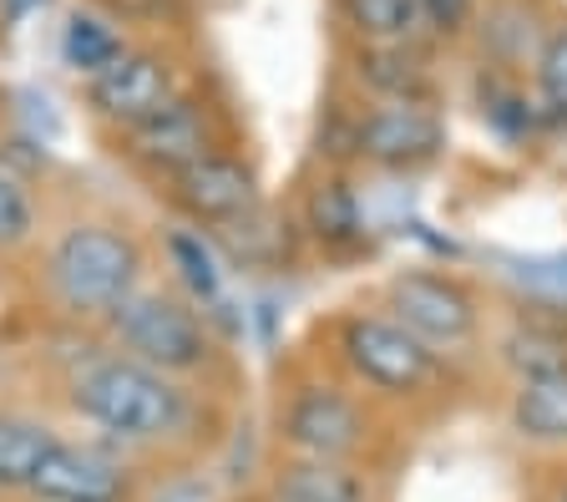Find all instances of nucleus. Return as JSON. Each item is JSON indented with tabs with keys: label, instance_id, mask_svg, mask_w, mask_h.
<instances>
[{
	"label": "nucleus",
	"instance_id": "nucleus-8",
	"mask_svg": "<svg viewBox=\"0 0 567 502\" xmlns=\"http://www.w3.org/2000/svg\"><path fill=\"white\" fill-rule=\"evenodd\" d=\"M177 92H183L177 66H173V57L157 47H127L112 66L86 76V107L102 122H112V127H132V122L153 117Z\"/></svg>",
	"mask_w": 567,
	"mask_h": 502
},
{
	"label": "nucleus",
	"instance_id": "nucleus-27",
	"mask_svg": "<svg viewBox=\"0 0 567 502\" xmlns=\"http://www.w3.org/2000/svg\"><path fill=\"white\" fill-rule=\"evenodd\" d=\"M563 502H567V492H563Z\"/></svg>",
	"mask_w": 567,
	"mask_h": 502
},
{
	"label": "nucleus",
	"instance_id": "nucleus-24",
	"mask_svg": "<svg viewBox=\"0 0 567 502\" xmlns=\"http://www.w3.org/2000/svg\"><path fill=\"white\" fill-rule=\"evenodd\" d=\"M415 6H421V25H431L436 37H461L476 21L482 0H415Z\"/></svg>",
	"mask_w": 567,
	"mask_h": 502
},
{
	"label": "nucleus",
	"instance_id": "nucleus-19",
	"mask_svg": "<svg viewBox=\"0 0 567 502\" xmlns=\"http://www.w3.org/2000/svg\"><path fill=\"white\" fill-rule=\"evenodd\" d=\"M502 360L517 376H547V371H567V335L543 330V325H517L502 340Z\"/></svg>",
	"mask_w": 567,
	"mask_h": 502
},
{
	"label": "nucleus",
	"instance_id": "nucleus-13",
	"mask_svg": "<svg viewBox=\"0 0 567 502\" xmlns=\"http://www.w3.org/2000/svg\"><path fill=\"white\" fill-rule=\"evenodd\" d=\"M274 502H370L365 478L350 462H330V457H284L269 478Z\"/></svg>",
	"mask_w": 567,
	"mask_h": 502
},
{
	"label": "nucleus",
	"instance_id": "nucleus-22",
	"mask_svg": "<svg viewBox=\"0 0 567 502\" xmlns=\"http://www.w3.org/2000/svg\"><path fill=\"white\" fill-rule=\"evenodd\" d=\"M35 239V198L25 178L0 163V254H21Z\"/></svg>",
	"mask_w": 567,
	"mask_h": 502
},
{
	"label": "nucleus",
	"instance_id": "nucleus-12",
	"mask_svg": "<svg viewBox=\"0 0 567 502\" xmlns=\"http://www.w3.org/2000/svg\"><path fill=\"white\" fill-rule=\"evenodd\" d=\"M354 82L375 102H431L436 76L411 41H360L354 47Z\"/></svg>",
	"mask_w": 567,
	"mask_h": 502
},
{
	"label": "nucleus",
	"instance_id": "nucleus-4",
	"mask_svg": "<svg viewBox=\"0 0 567 502\" xmlns=\"http://www.w3.org/2000/svg\"><path fill=\"white\" fill-rule=\"evenodd\" d=\"M340 356L354 381L385 396H415L436 376V346H425L395 315H350L340 325Z\"/></svg>",
	"mask_w": 567,
	"mask_h": 502
},
{
	"label": "nucleus",
	"instance_id": "nucleus-23",
	"mask_svg": "<svg viewBox=\"0 0 567 502\" xmlns=\"http://www.w3.org/2000/svg\"><path fill=\"white\" fill-rule=\"evenodd\" d=\"M96 11H106L117 25H163L177 21L183 0H96Z\"/></svg>",
	"mask_w": 567,
	"mask_h": 502
},
{
	"label": "nucleus",
	"instance_id": "nucleus-7",
	"mask_svg": "<svg viewBox=\"0 0 567 502\" xmlns=\"http://www.w3.org/2000/svg\"><path fill=\"white\" fill-rule=\"evenodd\" d=\"M365 411L350 391L340 386H299L279 411V437L289 452L299 457H330V462H350L365 447Z\"/></svg>",
	"mask_w": 567,
	"mask_h": 502
},
{
	"label": "nucleus",
	"instance_id": "nucleus-25",
	"mask_svg": "<svg viewBox=\"0 0 567 502\" xmlns=\"http://www.w3.org/2000/svg\"><path fill=\"white\" fill-rule=\"evenodd\" d=\"M51 0H0V16H6V21L11 25H21V21H31L35 11H47Z\"/></svg>",
	"mask_w": 567,
	"mask_h": 502
},
{
	"label": "nucleus",
	"instance_id": "nucleus-17",
	"mask_svg": "<svg viewBox=\"0 0 567 502\" xmlns=\"http://www.w3.org/2000/svg\"><path fill=\"white\" fill-rule=\"evenodd\" d=\"M56 431L47 421L21 417V411H0V498L11 492H31V478L41 457L51 452Z\"/></svg>",
	"mask_w": 567,
	"mask_h": 502
},
{
	"label": "nucleus",
	"instance_id": "nucleus-16",
	"mask_svg": "<svg viewBox=\"0 0 567 502\" xmlns=\"http://www.w3.org/2000/svg\"><path fill=\"white\" fill-rule=\"evenodd\" d=\"M132 41L122 37V25L112 21L106 11H96V6H82V11L66 16V31H61V57H66V66L76 76H96L102 66H112V61L127 51Z\"/></svg>",
	"mask_w": 567,
	"mask_h": 502
},
{
	"label": "nucleus",
	"instance_id": "nucleus-18",
	"mask_svg": "<svg viewBox=\"0 0 567 502\" xmlns=\"http://www.w3.org/2000/svg\"><path fill=\"white\" fill-rule=\"evenodd\" d=\"M340 16L360 41H415L421 31L415 0H340Z\"/></svg>",
	"mask_w": 567,
	"mask_h": 502
},
{
	"label": "nucleus",
	"instance_id": "nucleus-11",
	"mask_svg": "<svg viewBox=\"0 0 567 502\" xmlns=\"http://www.w3.org/2000/svg\"><path fill=\"white\" fill-rule=\"evenodd\" d=\"M35 502H132V472L102 442H51L31 478Z\"/></svg>",
	"mask_w": 567,
	"mask_h": 502
},
{
	"label": "nucleus",
	"instance_id": "nucleus-2",
	"mask_svg": "<svg viewBox=\"0 0 567 502\" xmlns=\"http://www.w3.org/2000/svg\"><path fill=\"white\" fill-rule=\"evenodd\" d=\"M142 269H147L142 244L106 218L66 224L47 254L51 295L61 299V310L82 320H102L106 310H117L132 289H142Z\"/></svg>",
	"mask_w": 567,
	"mask_h": 502
},
{
	"label": "nucleus",
	"instance_id": "nucleus-3",
	"mask_svg": "<svg viewBox=\"0 0 567 502\" xmlns=\"http://www.w3.org/2000/svg\"><path fill=\"white\" fill-rule=\"evenodd\" d=\"M112 350L157 366V371L193 381V376H213L218 366V340L203 325V315L193 310L188 299L163 295V289H132L117 310L102 315Z\"/></svg>",
	"mask_w": 567,
	"mask_h": 502
},
{
	"label": "nucleus",
	"instance_id": "nucleus-20",
	"mask_svg": "<svg viewBox=\"0 0 567 502\" xmlns=\"http://www.w3.org/2000/svg\"><path fill=\"white\" fill-rule=\"evenodd\" d=\"M482 41L496 66H517L527 51H532V61H537V47H543L537 31H532V16L522 11V6H492L482 21Z\"/></svg>",
	"mask_w": 567,
	"mask_h": 502
},
{
	"label": "nucleus",
	"instance_id": "nucleus-15",
	"mask_svg": "<svg viewBox=\"0 0 567 502\" xmlns=\"http://www.w3.org/2000/svg\"><path fill=\"white\" fill-rule=\"evenodd\" d=\"M512 427L532 447H567V371L522 376L512 396Z\"/></svg>",
	"mask_w": 567,
	"mask_h": 502
},
{
	"label": "nucleus",
	"instance_id": "nucleus-9",
	"mask_svg": "<svg viewBox=\"0 0 567 502\" xmlns=\"http://www.w3.org/2000/svg\"><path fill=\"white\" fill-rule=\"evenodd\" d=\"M117 143H122V157L137 163L142 173H153L157 183H163L167 173H177L183 163L203 157L208 147H218L213 143V112L188 92H177L173 102H163L153 117L132 122V127H117Z\"/></svg>",
	"mask_w": 567,
	"mask_h": 502
},
{
	"label": "nucleus",
	"instance_id": "nucleus-6",
	"mask_svg": "<svg viewBox=\"0 0 567 502\" xmlns=\"http://www.w3.org/2000/svg\"><path fill=\"white\" fill-rule=\"evenodd\" d=\"M163 193H167V204L198 228H224V224H234V218H244L248 208H259V178H254V167L238 163L234 153H218V147H208L203 157H193V163H183L177 173H167Z\"/></svg>",
	"mask_w": 567,
	"mask_h": 502
},
{
	"label": "nucleus",
	"instance_id": "nucleus-5",
	"mask_svg": "<svg viewBox=\"0 0 567 502\" xmlns=\"http://www.w3.org/2000/svg\"><path fill=\"white\" fill-rule=\"evenodd\" d=\"M446 147V122L431 102H375L350 127V153L385 173H415Z\"/></svg>",
	"mask_w": 567,
	"mask_h": 502
},
{
	"label": "nucleus",
	"instance_id": "nucleus-14",
	"mask_svg": "<svg viewBox=\"0 0 567 502\" xmlns=\"http://www.w3.org/2000/svg\"><path fill=\"white\" fill-rule=\"evenodd\" d=\"M305 234L324 254H350V249L365 244V214H360V198H354L350 178L324 173V178L309 183V193H305Z\"/></svg>",
	"mask_w": 567,
	"mask_h": 502
},
{
	"label": "nucleus",
	"instance_id": "nucleus-28",
	"mask_svg": "<svg viewBox=\"0 0 567 502\" xmlns=\"http://www.w3.org/2000/svg\"><path fill=\"white\" fill-rule=\"evenodd\" d=\"M557 502H563V498H557Z\"/></svg>",
	"mask_w": 567,
	"mask_h": 502
},
{
	"label": "nucleus",
	"instance_id": "nucleus-26",
	"mask_svg": "<svg viewBox=\"0 0 567 502\" xmlns=\"http://www.w3.org/2000/svg\"><path fill=\"white\" fill-rule=\"evenodd\" d=\"M259 502H274V498H259Z\"/></svg>",
	"mask_w": 567,
	"mask_h": 502
},
{
	"label": "nucleus",
	"instance_id": "nucleus-21",
	"mask_svg": "<svg viewBox=\"0 0 567 502\" xmlns=\"http://www.w3.org/2000/svg\"><path fill=\"white\" fill-rule=\"evenodd\" d=\"M532 82H537L543 117L567 122V25H553L543 37L537 61H532Z\"/></svg>",
	"mask_w": 567,
	"mask_h": 502
},
{
	"label": "nucleus",
	"instance_id": "nucleus-10",
	"mask_svg": "<svg viewBox=\"0 0 567 502\" xmlns=\"http://www.w3.org/2000/svg\"><path fill=\"white\" fill-rule=\"evenodd\" d=\"M385 315L415 330L425 346H461L476 335V299L451 275L405 269L385 285Z\"/></svg>",
	"mask_w": 567,
	"mask_h": 502
},
{
	"label": "nucleus",
	"instance_id": "nucleus-1",
	"mask_svg": "<svg viewBox=\"0 0 567 502\" xmlns=\"http://www.w3.org/2000/svg\"><path fill=\"white\" fill-rule=\"evenodd\" d=\"M66 407L117 447H173L198 427V396L177 376L122 356H96L66 386Z\"/></svg>",
	"mask_w": 567,
	"mask_h": 502
}]
</instances>
